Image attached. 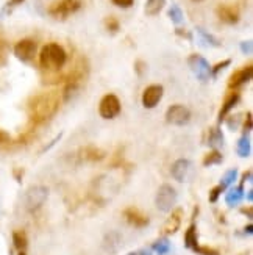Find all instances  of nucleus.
Returning <instances> with one entry per match:
<instances>
[{
  "mask_svg": "<svg viewBox=\"0 0 253 255\" xmlns=\"http://www.w3.org/2000/svg\"><path fill=\"white\" fill-rule=\"evenodd\" d=\"M60 104L61 101H60L58 93H42V94L35 96L28 105V113H30L31 121L41 124L52 119L57 115Z\"/></svg>",
  "mask_w": 253,
  "mask_h": 255,
  "instance_id": "1",
  "label": "nucleus"
},
{
  "mask_svg": "<svg viewBox=\"0 0 253 255\" xmlns=\"http://www.w3.org/2000/svg\"><path fill=\"white\" fill-rule=\"evenodd\" d=\"M68 61V53L57 42L46 44L39 53V64L42 69L47 71H60Z\"/></svg>",
  "mask_w": 253,
  "mask_h": 255,
  "instance_id": "2",
  "label": "nucleus"
},
{
  "mask_svg": "<svg viewBox=\"0 0 253 255\" xmlns=\"http://www.w3.org/2000/svg\"><path fill=\"white\" fill-rule=\"evenodd\" d=\"M47 197H49V188L47 186L36 185V186L28 188L27 193H25V199H24L27 212H30V213L38 212V210L46 204Z\"/></svg>",
  "mask_w": 253,
  "mask_h": 255,
  "instance_id": "3",
  "label": "nucleus"
},
{
  "mask_svg": "<svg viewBox=\"0 0 253 255\" xmlns=\"http://www.w3.org/2000/svg\"><path fill=\"white\" fill-rule=\"evenodd\" d=\"M177 191H175V188L170 186V185H161L160 190L157 193V197H155V205L160 212L163 213H168L173 208V205L177 204Z\"/></svg>",
  "mask_w": 253,
  "mask_h": 255,
  "instance_id": "4",
  "label": "nucleus"
},
{
  "mask_svg": "<svg viewBox=\"0 0 253 255\" xmlns=\"http://www.w3.org/2000/svg\"><path fill=\"white\" fill-rule=\"evenodd\" d=\"M80 0H57L49 6V14L55 19H66L80 9Z\"/></svg>",
  "mask_w": 253,
  "mask_h": 255,
  "instance_id": "5",
  "label": "nucleus"
},
{
  "mask_svg": "<svg viewBox=\"0 0 253 255\" xmlns=\"http://www.w3.org/2000/svg\"><path fill=\"white\" fill-rule=\"evenodd\" d=\"M188 64L191 71L194 72V75L199 79L202 83L208 82L211 77V66L208 64V61L199 53H192L191 57L188 58Z\"/></svg>",
  "mask_w": 253,
  "mask_h": 255,
  "instance_id": "6",
  "label": "nucleus"
},
{
  "mask_svg": "<svg viewBox=\"0 0 253 255\" xmlns=\"http://www.w3.org/2000/svg\"><path fill=\"white\" fill-rule=\"evenodd\" d=\"M98 113L103 119H114L120 113V101L116 94H106L98 104Z\"/></svg>",
  "mask_w": 253,
  "mask_h": 255,
  "instance_id": "7",
  "label": "nucleus"
},
{
  "mask_svg": "<svg viewBox=\"0 0 253 255\" xmlns=\"http://www.w3.org/2000/svg\"><path fill=\"white\" fill-rule=\"evenodd\" d=\"M168 124L172 126H186L191 121V112L184 105H172L166 112Z\"/></svg>",
  "mask_w": 253,
  "mask_h": 255,
  "instance_id": "8",
  "label": "nucleus"
},
{
  "mask_svg": "<svg viewBox=\"0 0 253 255\" xmlns=\"http://www.w3.org/2000/svg\"><path fill=\"white\" fill-rule=\"evenodd\" d=\"M14 55L24 63L31 61L36 55V42L33 39H20L14 46Z\"/></svg>",
  "mask_w": 253,
  "mask_h": 255,
  "instance_id": "9",
  "label": "nucleus"
},
{
  "mask_svg": "<svg viewBox=\"0 0 253 255\" xmlns=\"http://www.w3.org/2000/svg\"><path fill=\"white\" fill-rule=\"evenodd\" d=\"M163 94H164V90L161 85L147 86L144 93H142V105H144V108H147V110L155 108L163 99Z\"/></svg>",
  "mask_w": 253,
  "mask_h": 255,
  "instance_id": "10",
  "label": "nucleus"
},
{
  "mask_svg": "<svg viewBox=\"0 0 253 255\" xmlns=\"http://www.w3.org/2000/svg\"><path fill=\"white\" fill-rule=\"evenodd\" d=\"M183 221V208H175L170 213V216L166 219V223L163 224L161 234L163 237H170L173 234H177Z\"/></svg>",
  "mask_w": 253,
  "mask_h": 255,
  "instance_id": "11",
  "label": "nucleus"
},
{
  "mask_svg": "<svg viewBox=\"0 0 253 255\" xmlns=\"http://www.w3.org/2000/svg\"><path fill=\"white\" fill-rule=\"evenodd\" d=\"M217 16L224 24L235 25L239 20V9L235 5H219L217 6Z\"/></svg>",
  "mask_w": 253,
  "mask_h": 255,
  "instance_id": "12",
  "label": "nucleus"
},
{
  "mask_svg": "<svg viewBox=\"0 0 253 255\" xmlns=\"http://www.w3.org/2000/svg\"><path fill=\"white\" fill-rule=\"evenodd\" d=\"M124 218H125V221L130 226L138 227V229L149 226V218L142 212H139L138 208H131L130 207V208L124 210Z\"/></svg>",
  "mask_w": 253,
  "mask_h": 255,
  "instance_id": "13",
  "label": "nucleus"
},
{
  "mask_svg": "<svg viewBox=\"0 0 253 255\" xmlns=\"http://www.w3.org/2000/svg\"><path fill=\"white\" fill-rule=\"evenodd\" d=\"M252 75H253L252 64L244 66L243 69H238L236 72L232 74V77H230V80H228V88H238L241 85L250 82L252 80Z\"/></svg>",
  "mask_w": 253,
  "mask_h": 255,
  "instance_id": "14",
  "label": "nucleus"
},
{
  "mask_svg": "<svg viewBox=\"0 0 253 255\" xmlns=\"http://www.w3.org/2000/svg\"><path fill=\"white\" fill-rule=\"evenodd\" d=\"M105 150L98 149L95 146H86L79 150V158L80 161H87V163H94V161H102L105 158Z\"/></svg>",
  "mask_w": 253,
  "mask_h": 255,
  "instance_id": "15",
  "label": "nucleus"
},
{
  "mask_svg": "<svg viewBox=\"0 0 253 255\" xmlns=\"http://www.w3.org/2000/svg\"><path fill=\"white\" fill-rule=\"evenodd\" d=\"M189 166H191V163H189V160H186V158H180L177 161H173L172 168H170L172 177L177 182H183L186 179V175H188Z\"/></svg>",
  "mask_w": 253,
  "mask_h": 255,
  "instance_id": "16",
  "label": "nucleus"
},
{
  "mask_svg": "<svg viewBox=\"0 0 253 255\" xmlns=\"http://www.w3.org/2000/svg\"><path fill=\"white\" fill-rule=\"evenodd\" d=\"M120 243H122V237H120L117 232H109L103 240V248L106 252L114 254L120 248Z\"/></svg>",
  "mask_w": 253,
  "mask_h": 255,
  "instance_id": "17",
  "label": "nucleus"
},
{
  "mask_svg": "<svg viewBox=\"0 0 253 255\" xmlns=\"http://www.w3.org/2000/svg\"><path fill=\"white\" fill-rule=\"evenodd\" d=\"M244 188L243 186H235V188H232L228 193H227V196H225V202H227V205L228 207H236L241 201L244 199Z\"/></svg>",
  "mask_w": 253,
  "mask_h": 255,
  "instance_id": "18",
  "label": "nucleus"
},
{
  "mask_svg": "<svg viewBox=\"0 0 253 255\" xmlns=\"http://www.w3.org/2000/svg\"><path fill=\"white\" fill-rule=\"evenodd\" d=\"M239 102V94L238 93H232V94H228L225 97V101L222 104V108H221V113H219V121H222L225 119V116L232 112L233 107Z\"/></svg>",
  "mask_w": 253,
  "mask_h": 255,
  "instance_id": "19",
  "label": "nucleus"
},
{
  "mask_svg": "<svg viewBox=\"0 0 253 255\" xmlns=\"http://www.w3.org/2000/svg\"><path fill=\"white\" fill-rule=\"evenodd\" d=\"M184 246L191 249V251H195L197 248H199V241H197V227L195 224H191L188 227V230H186L184 234Z\"/></svg>",
  "mask_w": 253,
  "mask_h": 255,
  "instance_id": "20",
  "label": "nucleus"
},
{
  "mask_svg": "<svg viewBox=\"0 0 253 255\" xmlns=\"http://www.w3.org/2000/svg\"><path fill=\"white\" fill-rule=\"evenodd\" d=\"M236 152L241 158H247L249 155L252 153V141L247 135L244 136H241L238 144H236Z\"/></svg>",
  "mask_w": 253,
  "mask_h": 255,
  "instance_id": "21",
  "label": "nucleus"
},
{
  "mask_svg": "<svg viewBox=\"0 0 253 255\" xmlns=\"http://www.w3.org/2000/svg\"><path fill=\"white\" fill-rule=\"evenodd\" d=\"M164 5H166V0H147L144 6V13L147 16H157L161 13Z\"/></svg>",
  "mask_w": 253,
  "mask_h": 255,
  "instance_id": "22",
  "label": "nucleus"
},
{
  "mask_svg": "<svg viewBox=\"0 0 253 255\" xmlns=\"http://www.w3.org/2000/svg\"><path fill=\"white\" fill-rule=\"evenodd\" d=\"M13 245L17 251L24 252V249L27 248L28 245V240H27V235L24 230H16L13 232Z\"/></svg>",
  "mask_w": 253,
  "mask_h": 255,
  "instance_id": "23",
  "label": "nucleus"
},
{
  "mask_svg": "<svg viewBox=\"0 0 253 255\" xmlns=\"http://www.w3.org/2000/svg\"><path fill=\"white\" fill-rule=\"evenodd\" d=\"M152 251L158 255H166L170 252V241L168 238H160L152 245Z\"/></svg>",
  "mask_w": 253,
  "mask_h": 255,
  "instance_id": "24",
  "label": "nucleus"
},
{
  "mask_svg": "<svg viewBox=\"0 0 253 255\" xmlns=\"http://www.w3.org/2000/svg\"><path fill=\"white\" fill-rule=\"evenodd\" d=\"M197 33H199L200 41L205 44V46H213V47H219V46H221V41H219L217 38H214L213 35H210L208 31H205L203 28L197 27Z\"/></svg>",
  "mask_w": 253,
  "mask_h": 255,
  "instance_id": "25",
  "label": "nucleus"
},
{
  "mask_svg": "<svg viewBox=\"0 0 253 255\" xmlns=\"http://www.w3.org/2000/svg\"><path fill=\"white\" fill-rule=\"evenodd\" d=\"M208 142H210L211 147H222L224 144V135L221 128H211L210 131V138H208Z\"/></svg>",
  "mask_w": 253,
  "mask_h": 255,
  "instance_id": "26",
  "label": "nucleus"
},
{
  "mask_svg": "<svg viewBox=\"0 0 253 255\" xmlns=\"http://www.w3.org/2000/svg\"><path fill=\"white\" fill-rule=\"evenodd\" d=\"M236 179H238V169H228L225 174H224V177H222V180H221V186L222 190H225V188H228V186H232L235 182H236Z\"/></svg>",
  "mask_w": 253,
  "mask_h": 255,
  "instance_id": "27",
  "label": "nucleus"
},
{
  "mask_svg": "<svg viewBox=\"0 0 253 255\" xmlns=\"http://www.w3.org/2000/svg\"><path fill=\"white\" fill-rule=\"evenodd\" d=\"M219 163H222V153L217 150L210 152L203 160V166H211V164H219Z\"/></svg>",
  "mask_w": 253,
  "mask_h": 255,
  "instance_id": "28",
  "label": "nucleus"
},
{
  "mask_svg": "<svg viewBox=\"0 0 253 255\" xmlns=\"http://www.w3.org/2000/svg\"><path fill=\"white\" fill-rule=\"evenodd\" d=\"M169 17L173 24H181L183 22V11L177 6V5H172L169 9Z\"/></svg>",
  "mask_w": 253,
  "mask_h": 255,
  "instance_id": "29",
  "label": "nucleus"
},
{
  "mask_svg": "<svg viewBox=\"0 0 253 255\" xmlns=\"http://www.w3.org/2000/svg\"><path fill=\"white\" fill-rule=\"evenodd\" d=\"M105 25H106V28H108V31H111V33H116L117 30H119V22H117V19H114V17H108L106 20H105Z\"/></svg>",
  "mask_w": 253,
  "mask_h": 255,
  "instance_id": "30",
  "label": "nucleus"
},
{
  "mask_svg": "<svg viewBox=\"0 0 253 255\" xmlns=\"http://www.w3.org/2000/svg\"><path fill=\"white\" fill-rule=\"evenodd\" d=\"M230 63H232L230 60H225V61H222V63H217V64L214 66V68H211V75H214V77H216L219 72L224 71V69L227 68V66H230Z\"/></svg>",
  "mask_w": 253,
  "mask_h": 255,
  "instance_id": "31",
  "label": "nucleus"
},
{
  "mask_svg": "<svg viewBox=\"0 0 253 255\" xmlns=\"http://www.w3.org/2000/svg\"><path fill=\"white\" fill-rule=\"evenodd\" d=\"M222 191H224V190H222V188L219 186V185H217V186H214L213 190L210 191V202H213V204H214V202H217V199H219V196H221V193H222Z\"/></svg>",
  "mask_w": 253,
  "mask_h": 255,
  "instance_id": "32",
  "label": "nucleus"
},
{
  "mask_svg": "<svg viewBox=\"0 0 253 255\" xmlns=\"http://www.w3.org/2000/svg\"><path fill=\"white\" fill-rule=\"evenodd\" d=\"M194 252L200 254V255H219L217 251H214V249H211V248H203V246H200V245H199V248H197Z\"/></svg>",
  "mask_w": 253,
  "mask_h": 255,
  "instance_id": "33",
  "label": "nucleus"
},
{
  "mask_svg": "<svg viewBox=\"0 0 253 255\" xmlns=\"http://www.w3.org/2000/svg\"><path fill=\"white\" fill-rule=\"evenodd\" d=\"M241 50H243V53H246V55H250L253 52V42L250 39L241 42Z\"/></svg>",
  "mask_w": 253,
  "mask_h": 255,
  "instance_id": "34",
  "label": "nucleus"
},
{
  "mask_svg": "<svg viewBox=\"0 0 253 255\" xmlns=\"http://www.w3.org/2000/svg\"><path fill=\"white\" fill-rule=\"evenodd\" d=\"M113 3L116 6H120V8H130L135 3V0H113Z\"/></svg>",
  "mask_w": 253,
  "mask_h": 255,
  "instance_id": "35",
  "label": "nucleus"
},
{
  "mask_svg": "<svg viewBox=\"0 0 253 255\" xmlns=\"http://www.w3.org/2000/svg\"><path fill=\"white\" fill-rule=\"evenodd\" d=\"M252 130V113L249 112L247 113V119H246V123H244V133H249Z\"/></svg>",
  "mask_w": 253,
  "mask_h": 255,
  "instance_id": "36",
  "label": "nucleus"
},
{
  "mask_svg": "<svg viewBox=\"0 0 253 255\" xmlns=\"http://www.w3.org/2000/svg\"><path fill=\"white\" fill-rule=\"evenodd\" d=\"M9 142V135L6 131L0 130V144H8Z\"/></svg>",
  "mask_w": 253,
  "mask_h": 255,
  "instance_id": "37",
  "label": "nucleus"
},
{
  "mask_svg": "<svg viewBox=\"0 0 253 255\" xmlns=\"http://www.w3.org/2000/svg\"><path fill=\"white\" fill-rule=\"evenodd\" d=\"M24 0H9V2L6 3V8H13V6H17V5H20Z\"/></svg>",
  "mask_w": 253,
  "mask_h": 255,
  "instance_id": "38",
  "label": "nucleus"
},
{
  "mask_svg": "<svg viewBox=\"0 0 253 255\" xmlns=\"http://www.w3.org/2000/svg\"><path fill=\"white\" fill-rule=\"evenodd\" d=\"M244 232H247V235H252L253 234V226L252 224H247V227L244 229Z\"/></svg>",
  "mask_w": 253,
  "mask_h": 255,
  "instance_id": "39",
  "label": "nucleus"
},
{
  "mask_svg": "<svg viewBox=\"0 0 253 255\" xmlns=\"http://www.w3.org/2000/svg\"><path fill=\"white\" fill-rule=\"evenodd\" d=\"M250 179H252V172H250V171H247V174L243 177V183H246V182H247V180H250Z\"/></svg>",
  "mask_w": 253,
  "mask_h": 255,
  "instance_id": "40",
  "label": "nucleus"
},
{
  "mask_svg": "<svg viewBox=\"0 0 253 255\" xmlns=\"http://www.w3.org/2000/svg\"><path fill=\"white\" fill-rule=\"evenodd\" d=\"M252 199H253V191H252V190H249V193H247V201H250V202H252Z\"/></svg>",
  "mask_w": 253,
  "mask_h": 255,
  "instance_id": "41",
  "label": "nucleus"
},
{
  "mask_svg": "<svg viewBox=\"0 0 253 255\" xmlns=\"http://www.w3.org/2000/svg\"><path fill=\"white\" fill-rule=\"evenodd\" d=\"M127 255H139L138 252H130V254H127Z\"/></svg>",
  "mask_w": 253,
  "mask_h": 255,
  "instance_id": "42",
  "label": "nucleus"
},
{
  "mask_svg": "<svg viewBox=\"0 0 253 255\" xmlns=\"http://www.w3.org/2000/svg\"><path fill=\"white\" fill-rule=\"evenodd\" d=\"M19 255H25V252H19Z\"/></svg>",
  "mask_w": 253,
  "mask_h": 255,
  "instance_id": "43",
  "label": "nucleus"
},
{
  "mask_svg": "<svg viewBox=\"0 0 253 255\" xmlns=\"http://www.w3.org/2000/svg\"><path fill=\"white\" fill-rule=\"evenodd\" d=\"M194 2H202V0H194Z\"/></svg>",
  "mask_w": 253,
  "mask_h": 255,
  "instance_id": "44",
  "label": "nucleus"
}]
</instances>
